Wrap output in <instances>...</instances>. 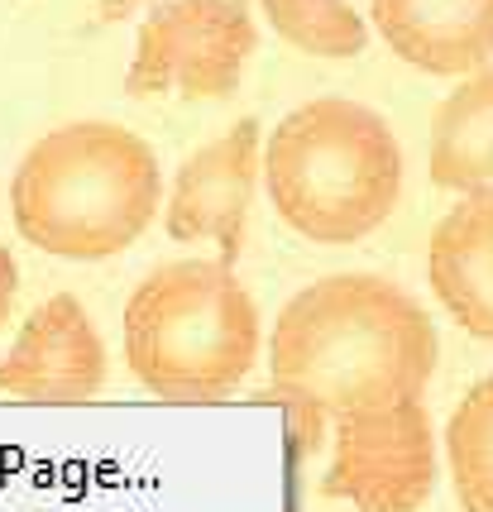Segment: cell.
Segmentation results:
<instances>
[{
    "label": "cell",
    "mask_w": 493,
    "mask_h": 512,
    "mask_svg": "<svg viewBox=\"0 0 493 512\" xmlns=\"http://www.w3.org/2000/svg\"><path fill=\"white\" fill-rule=\"evenodd\" d=\"M436 374V326L422 302L379 273H326L278 312L273 393L302 417H359L422 402Z\"/></svg>",
    "instance_id": "cell-1"
},
{
    "label": "cell",
    "mask_w": 493,
    "mask_h": 512,
    "mask_svg": "<svg viewBox=\"0 0 493 512\" xmlns=\"http://www.w3.org/2000/svg\"><path fill=\"white\" fill-rule=\"evenodd\" d=\"M163 197L154 149L115 120L48 130L15 168L10 216L34 249L72 264L125 254Z\"/></svg>",
    "instance_id": "cell-2"
},
{
    "label": "cell",
    "mask_w": 493,
    "mask_h": 512,
    "mask_svg": "<svg viewBox=\"0 0 493 512\" xmlns=\"http://www.w3.org/2000/svg\"><path fill=\"white\" fill-rule=\"evenodd\" d=\"M278 221L312 245H359L403 197V149L388 120L350 96H316L278 120L259 154Z\"/></svg>",
    "instance_id": "cell-3"
},
{
    "label": "cell",
    "mask_w": 493,
    "mask_h": 512,
    "mask_svg": "<svg viewBox=\"0 0 493 512\" xmlns=\"http://www.w3.org/2000/svg\"><path fill=\"white\" fill-rule=\"evenodd\" d=\"M259 359V307L225 259L154 268L125 302V364L168 402H221Z\"/></svg>",
    "instance_id": "cell-4"
},
{
    "label": "cell",
    "mask_w": 493,
    "mask_h": 512,
    "mask_svg": "<svg viewBox=\"0 0 493 512\" xmlns=\"http://www.w3.org/2000/svg\"><path fill=\"white\" fill-rule=\"evenodd\" d=\"M259 34L245 0H163L139 24V44L125 72L130 96L178 91L192 101H216L240 87Z\"/></svg>",
    "instance_id": "cell-5"
},
{
    "label": "cell",
    "mask_w": 493,
    "mask_h": 512,
    "mask_svg": "<svg viewBox=\"0 0 493 512\" xmlns=\"http://www.w3.org/2000/svg\"><path fill=\"white\" fill-rule=\"evenodd\" d=\"M436 484V431L422 402L336 422L321 489L355 512H422Z\"/></svg>",
    "instance_id": "cell-6"
},
{
    "label": "cell",
    "mask_w": 493,
    "mask_h": 512,
    "mask_svg": "<svg viewBox=\"0 0 493 512\" xmlns=\"http://www.w3.org/2000/svg\"><path fill=\"white\" fill-rule=\"evenodd\" d=\"M106 388V345L87 307L58 292L39 302L0 359V393L29 402H82Z\"/></svg>",
    "instance_id": "cell-7"
},
{
    "label": "cell",
    "mask_w": 493,
    "mask_h": 512,
    "mask_svg": "<svg viewBox=\"0 0 493 512\" xmlns=\"http://www.w3.org/2000/svg\"><path fill=\"white\" fill-rule=\"evenodd\" d=\"M254 182H259V125L240 120L178 168L168 216H163L168 235L173 240H211L225 249V259H235L245 245Z\"/></svg>",
    "instance_id": "cell-8"
},
{
    "label": "cell",
    "mask_w": 493,
    "mask_h": 512,
    "mask_svg": "<svg viewBox=\"0 0 493 512\" xmlns=\"http://www.w3.org/2000/svg\"><path fill=\"white\" fill-rule=\"evenodd\" d=\"M374 29L407 67L470 77L493 58V0H369Z\"/></svg>",
    "instance_id": "cell-9"
},
{
    "label": "cell",
    "mask_w": 493,
    "mask_h": 512,
    "mask_svg": "<svg viewBox=\"0 0 493 512\" xmlns=\"http://www.w3.org/2000/svg\"><path fill=\"white\" fill-rule=\"evenodd\" d=\"M426 278L441 312L474 340H493V187L465 192L431 230Z\"/></svg>",
    "instance_id": "cell-10"
},
{
    "label": "cell",
    "mask_w": 493,
    "mask_h": 512,
    "mask_svg": "<svg viewBox=\"0 0 493 512\" xmlns=\"http://www.w3.org/2000/svg\"><path fill=\"white\" fill-rule=\"evenodd\" d=\"M426 168L446 192H479L493 182V67L470 72L436 106Z\"/></svg>",
    "instance_id": "cell-11"
},
{
    "label": "cell",
    "mask_w": 493,
    "mask_h": 512,
    "mask_svg": "<svg viewBox=\"0 0 493 512\" xmlns=\"http://www.w3.org/2000/svg\"><path fill=\"white\" fill-rule=\"evenodd\" d=\"M450 484L465 512H493V374L474 383L446 422Z\"/></svg>",
    "instance_id": "cell-12"
},
{
    "label": "cell",
    "mask_w": 493,
    "mask_h": 512,
    "mask_svg": "<svg viewBox=\"0 0 493 512\" xmlns=\"http://www.w3.org/2000/svg\"><path fill=\"white\" fill-rule=\"evenodd\" d=\"M259 5H264L273 29L312 58L364 53V15L350 0H259Z\"/></svg>",
    "instance_id": "cell-13"
},
{
    "label": "cell",
    "mask_w": 493,
    "mask_h": 512,
    "mask_svg": "<svg viewBox=\"0 0 493 512\" xmlns=\"http://www.w3.org/2000/svg\"><path fill=\"white\" fill-rule=\"evenodd\" d=\"M15 292H20V268L10 259V249L0 245V326H5V316L15 307Z\"/></svg>",
    "instance_id": "cell-14"
},
{
    "label": "cell",
    "mask_w": 493,
    "mask_h": 512,
    "mask_svg": "<svg viewBox=\"0 0 493 512\" xmlns=\"http://www.w3.org/2000/svg\"><path fill=\"white\" fill-rule=\"evenodd\" d=\"M144 0H96V20L101 24H120V20H130Z\"/></svg>",
    "instance_id": "cell-15"
}]
</instances>
